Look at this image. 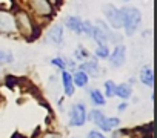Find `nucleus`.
Listing matches in <instances>:
<instances>
[{"label": "nucleus", "instance_id": "f257e3e1", "mask_svg": "<svg viewBox=\"0 0 157 138\" xmlns=\"http://www.w3.org/2000/svg\"><path fill=\"white\" fill-rule=\"evenodd\" d=\"M16 19V25H17V34H20L22 37H25L26 40H36L40 35V25H37L33 20V16L23 9H19L14 14Z\"/></svg>", "mask_w": 157, "mask_h": 138}, {"label": "nucleus", "instance_id": "f03ea898", "mask_svg": "<svg viewBox=\"0 0 157 138\" xmlns=\"http://www.w3.org/2000/svg\"><path fill=\"white\" fill-rule=\"evenodd\" d=\"M120 16H122V28H125L128 37H132L142 23V13L137 8L126 6L120 9Z\"/></svg>", "mask_w": 157, "mask_h": 138}, {"label": "nucleus", "instance_id": "7ed1b4c3", "mask_svg": "<svg viewBox=\"0 0 157 138\" xmlns=\"http://www.w3.org/2000/svg\"><path fill=\"white\" fill-rule=\"evenodd\" d=\"M28 5L33 11V14L39 19H51L56 14V8L48 2V0H28Z\"/></svg>", "mask_w": 157, "mask_h": 138}, {"label": "nucleus", "instance_id": "20e7f679", "mask_svg": "<svg viewBox=\"0 0 157 138\" xmlns=\"http://www.w3.org/2000/svg\"><path fill=\"white\" fill-rule=\"evenodd\" d=\"M86 106L83 101H77L71 106L69 111V126L71 127H82L86 123Z\"/></svg>", "mask_w": 157, "mask_h": 138}, {"label": "nucleus", "instance_id": "39448f33", "mask_svg": "<svg viewBox=\"0 0 157 138\" xmlns=\"http://www.w3.org/2000/svg\"><path fill=\"white\" fill-rule=\"evenodd\" d=\"M0 34L5 35H16L17 34V25L14 14L8 9L0 8Z\"/></svg>", "mask_w": 157, "mask_h": 138}, {"label": "nucleus", "instance_id": "423d86ee", "mask_svg": "<svg viewBox=\"0 0 157 138\" xmlns=\"http://www.w3.org/2000/svg\"><path fill=\"white\" fill-rule=\"evenodd\" d=\"M102 11H103V16H105V19L108 20V23L111 25L113 29H120V28H122V16H120V9H117L114 5L108 3V5H103Z\"/></svg>", "mask_w": 157, "mask_h": 138}, {"label": "nucleus", "instance_id": "0eeeda50", "mask_svg": "<svg viewBox=\"0 0 157 138\" xmlns=\"http://www.w3.org/2000/svg\"><path fill=\"white\" fill-rule=\"evenodd\" d=\"M108 60H109V64L113 67H122L126 63V46L122 45V43L120 45H116L114 51L109 52Z\"/></svg>", "mask_w": 157, "mask_h": 138}, {"label": "nucleus", "instance_id": "6e6552de", "mask_svg": "<svg viewBox=\"0 0 157 138\" xmlns=\"http://www.w3.org/2000/svg\"><path fill=\"white\" fill-rule=\"evenodd\" d=\"M45 42L49 43V45H54V46H60L63 43V25L62 23L52 25L46 32Z\"/></svg>", "mask_w": 157, "mask_h": 138}, {"label": "nucleus", "instance_id": "1a4fd4ad", "mask_svg": "<svg viewBox=\"0 0 157 138\" xmlns=\"http://www.w3.org/2000/svg\"><path fill=\"white\" fill-rule=\"evenodd\" d=\"M78 71H83L88 77H93V78H99L102 75V69H100V64L97 63V60H85L78 64Z\"/></svg>", "mask_w": 157, "mask_h": 138}, {"label": "nucleus", "instance_id": "9d476101", "mask_svg": "<svg viewBox=\"0 0 157 138\" xmlns=\"http://www.w3.org/2000/svg\"><path fill=\"white\" fill-rule=\"evenodd\" d=\"M86 120L93 121L100 130L108 132V129H106V115H105L102 111H99V109H93V111L90 112V115H86Z\"/></svg>", "mask_w": 157, "mask_h": 138}, {"label": "nucleus", "instance_id": "9b49d317", "mask_svg": "<svg viewBox=\"0 0 157 138\" xmlns=\"http://www.w3.org/2000/svg\"><path fill=\"white\" fill-rule=\"evenodd\" d=\"M62 86H63V92L66 97H72L74 92H75V86L72 83V77H71V72H68L66 69L62 71Z\"/></svg>", "mask_w": 157, "mask_h": 138}, {"label": "nucleus", "instance_id": "f8f14e48", "mask_svg": "<svg viewBox=\"0 0 157 138\" xmlns=\"http://www.w3.org/2000/svg\"><path fill=\"white\" fill-rule=\"evenodd\" d=\"M139 80L142 85L152 88L154 86V72H152V67L151 66H143L140 69V74H139Z\"/></svg>", "mask_w": 157, "mask_h": 138}, {"label": "nucleus", "instance_id": "ddd939ff", "mask_svg": "<svg viewBox=\"0 0 157 138\" xmlns=\"http://www.w3.org/2000/svg\"><path fill=\"white\" fill-rule=\"evenodd\" d=\"M71 77H72V83H74L75 88H86L88 83H90V77L83 71H78V69H75L71 74Z\"/></svg>", "mask_w": 157, "mask_h": 138}, {"label": "nucleus", "instance_id": "4468645a", "mask_svg": "<svg viewBox=\"0 0 157 138\" xmlns=\"http://www.w3.org/2000/svg\"><path fill=\"white\" fill-rule=\"evenodd\" d=\"M109 32L111 31H103L102 28H99V26H96L94 25V32H93V38L96 40V43L99 45V46H108V35H109Z\"/></svg>", "mask_w": 157, "mask_h": 138}, {"label": "nucleus", "instance_id": "2eb2a0df", "mask_svg": "<svg viewBox=\"0 0 157 138\" xmlns=\"http://www.w3.org/2000/svg\"><path fill=\"white\" fill-rule=\"evenodd\" d=\"M65 26L72 31L74 34H80V26H82V19L77 16H68L65 19Z\"/></svg>", "mask_w": 157, "mask_h": 138}, {"label": "nucleus", "instance_id": "dca6fc26", "mask_svg": "<svg viewBox=\"0 0 157 138\" xmlns=\"http://www.w3.org/2000/svg\"><path fill=\"white\" fill-rule=\"evenodd\" d=\"M132 94V86L129 83H120V85H116V92H114V97H119L122 100H128Z\"/></svg>", "mask_w": 157, "mask_h": 138}, {"label": "nucleus", "instance_id": "f3484780", "mask_svg": "<svg viewBox=\"0 0 157 138\" xmlns=\"http://www.w3.org/2000/svg\"><path fill=\"white\" fill-rule=\"evenodd\" d=\"M90 100L94 106H105V103H106V97L99 89H91L90 91Z\"/></svg>", "mask_w": 157, "mask_h": 138}, {"label": "nucleus", "instance_id": "a211bd4d", "mask_svg": "<svg viewBox=\"0 0 157 138\" xmlns=\"http://www.w3.org/2000/svg\"><path fill=\"white\" fill-rule=\"evenodd\" d=\"M93 32H94V25H93L90 20L82 22V26H80V34H83V35H85V37H88V38H93Z\"/></svg>", "mask_w": 157, "mask_h": 138}, {"label": "nucleus", "instance_id": "6ab92c4d", "mask_svg": "<svg viewBox=\"0 0 157 138\" xmlns=\"http://www.w3.org/2000/svg\"><path fill=\"white\" fill-rule=\"evenodd\" d=\"M88 57H90V52H88L82 45H78V46L75 48V52H74V58H75V60H78V61H85Z\"/></svg>", "mask_w": 157, "mask_h": 138}, {"label": "nucleus", "instance_id": "aec40b11", "mask_svg": "<svg viewBox=\"0 0 157 138\" xmlns=\"http://www.w3.org/2000/svg\"><path fill=\"white\" fill-rule=\"evenodd\" d=\"M14 61V55L11 51H3V49H0V66H3L6 63H13Z\"/></svg>", "mask_w": 157, "mask_h": 138}, {"label": "nucleus", "instance_id": "412c9836", "mask_svg": "<svg viewBox=\"0 0 157 138\" xmlns=\"http://www.w3.org/2000/svg\"><path fill=\"white\" fill-rule=\"evenodd\" d=\"M103 88H105V97H108V98H113L114 97V92H116V83L113 82V80H106L105 83H103Z\"/></svg>", "mask_w": 157, "mask_h": 138}, {"label": "nucleus", "instance_id": "4be33fe9", "mask_svg": "<svg viewBox=\"0 0 157 138\" xmlns=\"http://www.w3.org/2000/svg\"><path fill=\"white\" fill-rule=\"evenodd\" d=\"M119 126H120V118H117V117H106V129H108V132L116 129V127H119Z\"/></svg>", "mask_w": 157, "mask_h": 138}, {"label": "nucleus", "instance_id": "5701e85b", "mask_svg": "<svg viewBox=\"0 0 157 138\" xmlns=\"http://www.w3.org/2000/svg\"><path fill=\"white\" fill-rule=\"evenodd\" d=\"M94 55H96V58H108V55H109V48H108V46H99V48L96 49Z\"/></svg>", "mask_w": 157, "mask_h": 138}, {"label": "nucleus", "instance_id": "b1692460", "mask_svg": "<svg viewBox=\"0 0 157 138\" xmlns=\"http://www.w3.org/2000/svg\"><path fill=\"white\" fill-rule=\"evenodd\" d=\"M51 64H52V66H56V67H59L60 71H65V69H66L63 57H54V58H51Z\"/></svg>", "mask_w": 157, "mask_h": 138}, {"label": "nucleus", "instance_id": "393cba45", "mask_svg": "<svg viewBox=\"0 0 157 138\" xmlns=\"http://www.w3.org/2000/svg\"><path fill=\"white\" fill-rule=\"evenodd\" d=\"M113 138H132V133L126 129H120V130H116L113 133Z\"/></svg>", "mask_w": 157, "mask_h": 138}, {"label": "nucleus", "instance_id": "a878e982", "mask_svg": "<svg viewBox=\"0 0 157 138\" xmlns=\"http://www.w3.org/2000/svg\"><path fill=\"white\" fill-rule=\"evenodd\" d=\"M17 83H19V78H16L14 75H8L6 77V86L8 88H14Z\"/></svg>", "mask_w": 157, "mask_h": 138}, {"label": "nucleus", "instance_id": "bb28decb", "mask_svg": "<svg viewBox=\"0 0 157 138\" xmlns=\"http://www.w3.org/2000/svg\"><path fill=\"white\" fill-rule=\"evenodd\" d=\"M39 138H62V136H60V133H56V132H45Z\"/></svg>", "mask_w": 157, "mask_h": 138}, {"label": "nucleus", "instance_id": "cd10ccee", "mask_svg": "<svg viewBox=\"0 0 157 138\" xmlns=\"http://www.w3.org/2000/svg\"><path fill=\"white\" fill-rule=\"evenodd\" d=\"M86 138H105V135L102 132H99V130H91Z\"/></svg>", "mask_w": 157, "mask_h": 138}, {"label": "nucleus", "instance_id": "c85d7f7f", "mask_svg": "<svg viewBox=\"0 0 157 138\" xmlns=\"http://www.w3.org/2000/svg\"><path fill=\"white\" fill-rule=\"evenodd\" d=\"M126 107H128V103H126V101H122V103L117 106V111H119V112H123V111H126Z\"/></svg>", "mask_w": 157, "mask_h": 138}, {"label": "nucleus", "instance_id": "c756f323", "mask_svg": "<svg viewBox=\"0 0 157 138\" xmlns=\"http://www.w3.org/2000/svg\"><path fill=\"white\" fill-rule=\"evenodd\" d=\"M48 2H49L54 8H57V6H60V5H62V0H48Z\"/></svg>", "mask_w": 157, "mask_h": 138}, {"label": "nucleus", "instance_id": "7c9ffc66", "mask_svg": "<svg viewBox=\"0 0 157 138\" xmlns=\"http://www.w3.org/2000/svg\"><path fill=\"white\" fill-rule=\"evenodd\" d=\"M13 138H23V136H22V135H19V133H16V135H14Z\"/></svg>", "mask_w": 157, "mask_h": 138}, {"label": "nucleus", "instance_id": "2f4dec72", "mask_svg": "<svg viewBox=\"0 0 157 138\" xmlns=\"http://www.w3.org/2000/svg\"><path fill=\"white\" fill-rule=\"evenodd\" d=\"M123 2H129V0H123Z\"/></svg>", "mask_w": 157, "mask_h": 138}]
</instances>
